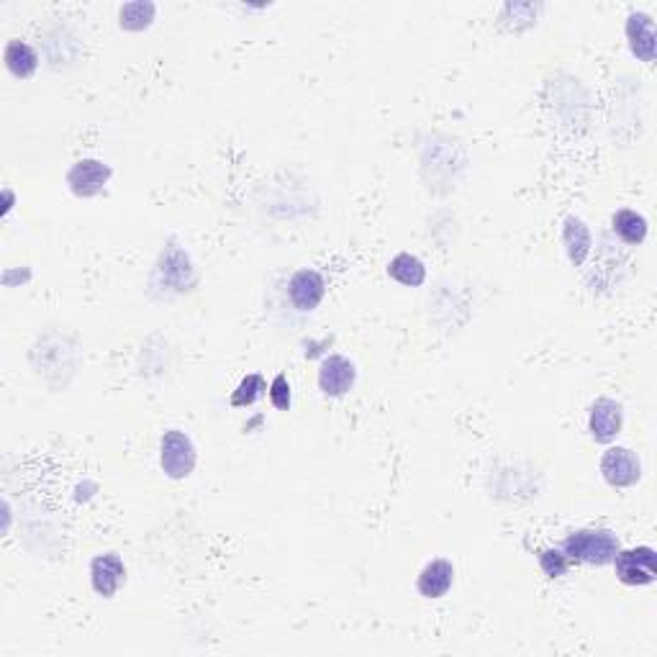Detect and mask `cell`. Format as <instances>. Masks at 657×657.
<instances>
[{
  "mask_svg": "<svg viewBox=\"0 0 657 657\" xmlns=\"http://www.w3.org/2000/svg\"><path fill=\"white\" fill-rule=\"evenodd\" d=\"M196 444L180 429H170L162 434L160 442V465L165 470L167 478L185 480L193 470H196Z\"/></svg>",
  "mask_w": 657,
  "mask_h": 657,
  "instance_id": "cell-2",
  "label": "cell"
},
{
  "mask_svg": "<svg viewBox=\"0 0 657 657\" xmlns=\"http://www.w3.org/2000/svg\"><path fill=\"white\" fill-rule=\"evenodd\" d=\"M324 296V275L316 273V270H308V267L298 270L291 278V283H288V298H291V303L298 311H314V308H319V303L324 301Z\"/></svg>",
  "mask_w": 657,
  "mask_h": 657,
  "instance_id": "cell-9",
  "label": "cell"
},
{
  "mask_svg": "<svg viewBox=\"0 0 657 657\" xmlns=\"http://www.w3.org/2000/svg\"><path fill=\"white\" fill-rule=\"evenodd\" d=\"M539 568H542V573H545L547 578L555 581V578H563V575L570 570V557L565 555L563 550L550 547V550L539 552Z\"/></svg>",
  "mask_w": 657,
  "mask_h": 657,
  "instance_id": "cell-18",
  "label": "cell"
},
{
  "mask_svg": "<svg viewBox=\"0 0 657 657\" xmlns=\"http://www.w3.org/2000/svg\"><path fill=\"white\" fill-rule=\"evenodd\" d=\"M355 362L342 355H329L319 365V391L329 398H342L355 388Z\"/></svg>",
  "mask_w": 657,
  "mask_h": 657,
  "instance_id": "cell-7",
  "label": "cell"
},
{
  "mask_svg": "<svg viewBox=\"0 0 657 657\" xmlns=\"http://www.w3.org/2000/svg\"><path fill=\"white\" fill-rule=\"evenodd\" d=\"M111 167L101 160H80L67 172V185L77 198H95L106 190L111 180Z\"/></svg>",
  "mask_w": 657,
  "mask_h": 657,
  "instance_id": "cell-6",
  "label": "cell"
},
{
  "mask_svg": "<svg viewBox=\"0 0 657 657\" xmlns=\"http://www.w3.org/2000/svg\"><path fill=\"white\" fill-rule=\"evenodd\" d=\"M627 39L629 49L637 60L655 62V21L650 13L632 11L627 18Z\"/></svg>",
  "mask_w": 657,
  "mask_h": 657,
  "instance_id": "cell-11",
  "label": "cell"
},
{
  "mask_svg": "<svg viewBox=\"0 0 657 657\" xmlns=\"http://www.w3.org/2000/svg\"><path fill=\"white\" fill-rule=\"evenodd\" d=\"M265 393H267L265 378H262V375H257V373H252L237 385V391L231 393L229 403L234 406V409H247V406H255V403L260 401Z\"/></svg>",
  "mask_w": 657,
  "mask_h": 657,
  "instance_id": "cell-16",
  "label": "cell"
},
{
  "mask_svg": "<svg viewBox=\"0 0 657 657\" xmlns=\"http://www.w3.org/2000/svg\"><path fill=\"white\" fill-rule=\"evenodd\" d=\"M624 427V411L622 403L614 401V398H598L591 406V414H588V432L591 439L598 444H611Z\"/></svg>",
  "mask_w": 657,
  "mask_h": 657,
  "instance_id": "cell-5",
  "label": "cell"
},
{
  "mask_svg": "<svg viewBox=\"0 0 657 657\" xmlns=\"http://www.w3.org/2000/svg\"><path fill=\"white\" fill-rule=\"evenodd\" d=\"M3 60H6L8 72H11L13 77H18V80H29L36 72V67H39V57H36L34 49L26 42H18V39L6 44Z\"/></svg>",
  "mask_w": 657,
  "mask_h": 657,
  "instance_id": "cell-14",
  "label": "cell"
},
{
  "mask_svg": "<svg viewBox=\"0 0 657 657\" xmlns=\"http://www.w3.org/2000/svg\"><path fill=\"white\" fill-rule=\"evenodd\" d=\"M611 565L624 586H650L657 581V552L647 545L619 550Z\"/></svg>",
  "mask_w": 657,
  "mask_h": 657,
  "instance_id": "cell-3",
  "label": "cell"
},
{
  "mask_svg": "<svg viewBox=\"0 0 657 657\" xmlns=\"http://www.w3.org/2000/svg\"><path fill=\"white\" fill-rule=\"evenodd\" d=\"M126 581V565L116 552L93 557L90 563V583L101 598H113Z\"/></svg>",
  "mask_w": 657,
  "mask_h": 657,
  "instance_id": "cell-8",
  "label": "cell"
},
{
  "mask_svg": "<svg viewBox=\"0 0 657 657\" xmlns=\"http://www.w3.org/2000/svg\"><path fill=\"white\" fill-rule=\"evenodd\" d=\"M452 583H455V565L444 557H437L421 568L419 578H416V591L429 601H437L450 593Z\"/></svg>",
  "mask_w": 657,
  "mask_h": 657,
  "instance_id": "cell-10",
  "label": "cell"
},
{
  "mask_svg": "<svg viewBox=\"0 0 657 657\" xmlns=\"http://www.w3.org/2000/svg\"><path fill=\"white\" fill-rule=\"evenodd\" d=\"M388 275H391L396 283L406 285V288H419L427 280V267L424 262L419 260L416 255H409V252H401L391 260L388 265Z\"/></svg>",
  "mask_w": 657,
  "mask_h": 657,
  "instance_id": "cell-15",
  "label": "cell"
},
{
  "mask_svg": "<svg viewBox=\"0 0 657 657\" xmlns=\"http://www.w3.org/2000/svg\"><path fill=\"white\" fill-rule=\"evenodd\" d=\"M611 229H614L616 237L622 239L624 244H629V247H640L647 239V234H650V224H647L645 216L632 211V208H619V211L611 216Z\"/></svg>",
  "mask_w": 657,
  "mask_h": 657,
  "instance_id": "cell-13",
  "label": "cell"
},
{
  "mask_svg": "<svg viewBox=\"0 0 657 657\" xmlns=\"http://www.w3.org/2000/svg\"><path fill=\"white\" fill-rule=\"evenodd\" d=\"M154 13H157V6H154V3H144V0H137V3H126L119 13L121 29H126V31L147 29V26H152Z\"/></svg>",
  "mask_w": 657,
  "mask_h": 657,
  "instance_id": "cell-17",
  "label": "cell"
},
{
  "mask_svg": "<svg viewBox=\"0 0 657 657\" xmlns=\"http://www.w3.org/2000/svg\"><path fill=\"white\" fill-rule=\"evenodd\" d=\"M560 550L570 557V563L604 568V565L614 563L616 552L622 550V545L611 529H578L563 539Z\"/></svg>",
  "mask_w": 657,
  "mask_h": 657,
  "instance_id": "cell-1",
  "label": "cell"
},
{
  "mask_svg": "<svg viewBox=\"0 0 657 657\" xmlns=\"http://www.w3.org/2000/svg\"><path fill=\"white\" fill-rule=\"evenodd\" d=\"M267 393H270V401H273L275 409H278V411L291 409L293 393H291V383H288V378H285V375H278V378L270 383Z\"/></svg>",
  "mask_w": 657,
  "mask_h": 657,
  "instance_id": "cell-19",
  "label": "cell"
},
{
  "mask_svg": "<svg viewBox=\"0 0 657 657\" xmlns=\"http://www.w3.org/2000/svg\"><path fill=\"white\" fill-rule=\"evenodd\" d=\"M563 244H565V252H568V260L573 262L575 267L586 265V260L591 257V249H593V237H591V229L583 224V219H578V216H568V219L563 221Z\"/></svg>",
  "mask_w": 657,
  "mask_h": 657,
  "instance_id": "cell-12",
  "label": "cell"
},
{
  "mask_svg": "<svg viewBox=\"0 0 657 657\" xmlns=\"http://www.w3.org/2000/svg\"><path fill=\"white\" fill-rule=\"evenodd\" d=\"M601 475L611 488H632L642 480V462L629 447H609L601 455Z\"/></svg>",
  "mask_w": 657,
  "mask_h": 657,
  "instance_id": "cell-4",
  "label": "cell"
}]
</instances>
